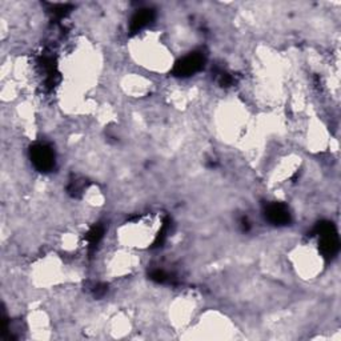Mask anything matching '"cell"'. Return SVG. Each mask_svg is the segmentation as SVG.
<instances>
[{
  "label": "cell",
  "mask_w": 341,
  "mask_h": 341,
  "mask_svg": "<svg viewBox=\"0 0 341 341\" xmlns=\"http://www.w3.org/2000/svg\"><path fill=\"white\" fill-rule=\"evenodd\" d=\"M201 64V59L199 56H188L185 57L184 60L177 66V70L180 71L183 75H190L192 72H195Z\"/></svg>",
  "instance_id": "6da1fadb"
},
{
  "label": "cell",
  "mask_w": 341,
  "mask_h": 341,
  "mask_svg": "<svg viewBox=\"0 0 341 341\" xmlns=\"http://www.w3.org/2000/svg\"><path fill=\"white\" fill-rule=\"evenodd\" d=\"M33 160L36 161V164L42 168H48L52 166V153L48 151L47 148L39 147L38 151L35 152Z\"/></svg>",
  "instance_id": "7a4b0ae2"
},
{
  "label": "cell",
  "mask_w": 341,
  "mask_h": 341,
  "mask_svg": "<svg viewBox=\"0 0 341 341\" xmlns=\"http://www.w3.org/2000/svg\"><path fill=\"white\" fill-rule=\"evenodd\" d=\"M268 215H269L270 220H273L275 223H284V221L288 220V212L280 205H273L269 209Z\"/></svg>",
  "instance_id": "3957f363"
}]
</instances>
